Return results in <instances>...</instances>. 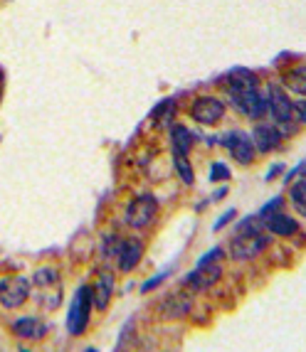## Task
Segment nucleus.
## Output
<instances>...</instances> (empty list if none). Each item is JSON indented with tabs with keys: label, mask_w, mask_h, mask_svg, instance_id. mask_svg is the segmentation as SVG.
Masks as SVG:
<instances>
[{
	"label": "nucleus",
	"mask_w": 306,
	"mask_h": 352,
	"mask_svg": "<svg viewBox=\"0 0 306 352\" xmlns=\"http://www.w3.org/2000/svg\"><path fill=\"white\" fill-rule=\"evenodd\" d=\"M227 91L232 96V104L237 106V111H242L249 118H262L267 113V99L259 94V84L254 79L252 72L240 69L229 76Z\"/></svg>",
	"instance_id": "f257e3e1"
},
{
	"label": "nucleus",
	"mask_w": 306,
	"mask_h": 352,
	"mask_svg": "<svg viewBox=\"0 0 306 352\" xmlns=\"http://www.w3.org/2000/svg\"><path fill=\"white\" fill-rule=\"evenodd\" d=\"M267 247H269V236L262 234L259 219L254 217L252 222L240 224V232L235 234V239L229 241V254H232V258L247 261V258L259 256Z\"/></svg>",
	"instance_id": "f03ea898"
},
{
	"label": "nucleus",
	"mask_w": 306,
	"mask_h": 352,
	"mask_svg": "<svg viewBox=\"0 0 306 352\" xmlns=\"http://www.w3.org/2000/svg\"><path fill=\"white\" fill-rule=\"evenodd\" d=\"M92 286H82L74 294L70 305V313H67V330L70 335H82L89 325V316H92Z\"/></svg>",
	"instance_id": "7ed1b4c3"
},
{
	"label": "nucleus",
	"mask_w": 306,
	"mask_h": 352,
	"mask_svg": "<svg viewBox=\"0 0 306 352\" xmlns=\"http://www.w3.org/2000/svg\"><path fill=\"white\" fill-rule=\"evenodd\" d=\"M159 214V200L153 195H141L131 200V205L126 207V222L131 224L134 229H143L156 219Z\"/></svg>",
	"instance_id": "20e7f679"
},
{
	"label": "nucleus",
	"mask_w": 306,
	"mask_h": 352,
	"mask_svg": "<svg viewBox=\"0 0 306 352\" xmlns=\"http://www.w3.org/2000/svg\"><path fill=\"white\" fill-rule=\"evenodd\" d=\"M30 296V281L23 276H10V278H3L0 281V303L3 308H20V305L28 300Z\"/></svg>",
	"instance_id": "39448f33"
},
{
	"label": "nucleus",
	"mask_w": 306,
	"mask_h": 352,
	"mask_svg": "<svg viewBox=\"0 0 306 352\" xmlns=\"http://www.w3.org/2000/svg\"><path fill=\"white\" fill-rule=\"evenodd\" d=\"M267 111L274 116L279 126H287L292 124V118H294V101H289V96L284 94L282 89L277 84H272L267 89Z\"/></svg>",
	"instance_id": "423d86ee"
},
{
	"label": "nucleus",
	"mask_w": 306,
	"mask_h": 352,
	"mask_svg": "<svg viewBox=\"0 0 306 352\" xmlns=\"http://www.w3.org/2000/svg\"><path fill=\"white\" fill-rule=\"evenodd\" d=\"M220 276H223L220 261H207V264H198L190 271L185 276V286H190L193 291H207L212 283H218Z\"/></svg>",
	"instance_id": "0eeeda50"
},
{
	"label": "nucleus",
	"mask_w": 306,
	"mask_h": 352,
	"mask_svg": "<svg viewBox=\"0 0 306 352\" xmlns=\"http://www.w3.org/2000/svg\"><path fill=\"white\" fill-rule=\"evenodd\" d=\"M190 113H193V118L198 124L212 126L225 116V104L220 99H215V96H203V99H198L193 104Z\"/></svg>",
	"instance_id": "6e6552de"
},
{
	"label": "nucleus",
	"mask_w": 306,
	"mask_h": 352,
	"mask_svg": "<svg viewBox=\"0 0 306 352\" xmlns=\"http://www.w3.org/2000/svg\"><path fill=\"white\" fill-rule=\"evenodd\" d=\"M225 146H227L229 155L240 165H249L254 160V143H252V138H249L247 133H242V131L229 133L227 138H225Z\"/></svg>",
	"instance_id": "1a4fd4ad"
},
{
	"label": "nucleus",
	"mask_w": 306,
	"mask_h": 352,
	"mask_svg": "<svg viewBox=\"0 0 306 352\" xmlns=\"http://www.w3.org/2000/svg\"><path fill=\"white\" fill-rule=\"evenodd\" d=\"M48 328L50 325L35 316H25L12 323V333L18 335V338H23V340H42L45 333H48Z\"/></svg>",
	"instance_id": "9d476101"
},
{
	"label": "nucleus",
	"mask_w": 306,
	"mask_h": 352,
	"mask_svg": "<svg viewBox=\"0 0 306 352\" xmlns=\"http://www.w3.org/2000/svg\"><path fill=\"white\" fill-rule=\"evenodd\" d=\"M112 294H114L112 271H101L99 276H96L94 286H92V303H94V308L104 311L106 305H109V300H112Z\"/></svg>",
	"instance_id": "9b49d317"
},
{
	"label": "nucleus",
	"mask_w": 306,
	"mask_h": 352,
	"mask_svg": "<svg viewBox=\"0 0 306 352\" xmlns=\"http://www.w3.org/2000/svg\"><path fill=\"white\" fill-rule=\"evenodd\" d=\"M252 143L257 151L262 153H269L282 143V131L277 126H267V124H259L252 133Z\"/></svg>",
	"instance_id": "f8f14e48"
},
{
	"label": "nucleus",
	"mask_w": 306,
	"mask_h": 352,
	"mask_svg": "<svg viewBox=\"0 0 306 352\" xmlns=\"http://www.w3.org/2000/svg\"><path fill=\"white\" fill-rule=\"evenodd\" d=\"M141 254H143V247L139 244L136 239H126L119 244V252H116V258H119V269L121 271H134L141 261Z\"/></svg>",
	"instance_id": "ddd939ff"
},
{
	"label": "nucleus",
	"mask_w": 306,
	"mask_h": 352,
	"mask_svg": "<svg viewBox=\"0 0 306 352\" xmlns=\"http://www.w3.org/2000/svg\"><path fill=\"white\" fill-rule=\"evenodd\" d=\"M265 224L272 234H277V236H292L299 232V224H296L292 217H287V214H272Z\"/></svg>",
	"instance_id": "4468645a"
},
{
	"label": "nucleus",
	"mask_w": 306,
	"mask_h": 352,
	"mask_svg": "<svg viewBox=\"0 0 306 352\" xmlns=\"http://www.w3.org/2000/svg\"><path fill=\"white\" fill-rule=\"evenodd\" d=\"M190 311V298L185 294H171L163 303L165 318H183Z\"/></svg>",
	"instance_id": "2eb2a0df"
},
{
	"label": "nucleus",
	"mask_w": 306,
	"mask_h": 352,
	"mask_svg": "<svg viewBox=\"0 0 306 352\" xmlns=\"http://www.w3.org/2000/svg\"><path fill=\"white\" fill-rule=\"evenodd\" d=\"M173 155H188L190 146H193V135L185 126H173Z\"/></svg>",
	"instance_id": "dca6fc26"
},
{
	"label": "nucleus",
	"mask_w": 306,
	"mask_h": 352,
	"mask_svg": "<svg viewBox=\"0 0 306 352\" xmlns=\"http://www.w3.org/2000/svg\"><path fill=\"white\" fill-rule=\"evenodd\" d=\"M282 79L294 94L306 96V67H294V69H289Z\"/></svg>",
	"instance_id": "f3484780"
},
{
	"label": "nucleus",
	"mask_w": 306,
	"mask_h": 352,
	"mask_svg": "<svg viewBox=\"0 0 306 352\" xmlns=\"http://www.w3.org/2000/svg\"><path fill=\"white\" fill-rule=\"evenodd\" d=\"M32 283H35L40 291H50V288H62V283H59V274L54 269H40L35 271V276H32Z\"/></svg>",
	"instance_id": "a211bd4d"
},
{
	"label": "nucleus",
	"mask_w": 306,
	"mask_h": 352,
	"mask_svg": "<svg viewBox=\"0 0 306 352\" xmlns=\"http://www.w3.org/2000/svg\"><path fill=\"white\" fill-rule=\"evenodd\" d=\"M289 197H292V205L296 207L301 217H306V180H296L289 190Z\"/></svg>",
	"instance_id": "6ab92c4d"
},
{
	"label": "nucleus",
	"mask_w": 306,
	"mask_h": 352,
	"mask_svg": "<svg viewBox=\"0 0 306 352\" xmlns=\"http://www.w3.org/2000/svg\"><path fill=\"white\" fill-rule=\"evenodd\" d=\"M176 158V170H178V175L183 177V182L185 185H193V168H190V163H188V155H173Z\"/></svg>",
	"instance_id": "aec40b11"
},
{
	"label": "nucleus",
	"mask_w": 306,
	"mask_h": 352,
	"mask_svg": "<svg viewBox=\"0 0 306 352\" xmlns=\"http://www.w3.org/2000/svg\"><path fill=\"white\" fill-rule=\"evenodd\" d=\"M279 207H282V197H274V200H272L269 205L262 207V212L257 214V219H259V222H267V219H269L272 214H277Z\"/></svg>",
	"instance_id": "412c9836"
},
{
	"label": "nucleus",
	"mask_w": 306,
	"mask_h": 352,
	"mask_svg": "<svg viewBox=\"0 0 306 352\" xmlns=\"http://www.w3.org/2000/svg\"><path fill=\"white\" fill-rule=\"evenodd\" d=\"M229 177V168L227 165H223V163H215L210 168V180L212 182H225Z\"/></svg>",
	"instance_id": "4be33fe9"
},
{
	"label": "nucleus",
	"mask_w": 306,
	"mask_h": 352,
	"mask_svg": "<svg viewBox=\"0 0 306 352\" xmlns=\"http://www.w3.org/2000/svg\"><path fill=\"white\" fill-rule=\"evenodd\" d=\"M163 281H165V274H159V276H156V278H151V281H148V283H143L141 291H143V294H148V291H153V288L161 286V283H163Z\"/></svg>",
	"instance_id": "5701e85b"
},
{
	"label": "nucleus",
	"mask_w": 306,
	"mask_h": 352,
	"mask_svg": "<svg viewBox=\"0 0 306 352\" xmlns=\"http://www.w3.org/2000/svg\"><path fill=\"white\" fill-rule=\"evenodd\" d=\"M294 116L299 118L301 124H306V101H296V104H294Z\"/></svg>",
	"instance_id": "b1692460"
},
{
	"label": "nucleus",
	"mask_w": 306,
	"mask_h": 352,
	"mask_svg": "<svg viewBox=\"0 0 306 352\" xmlns=\"http://www.w3.org/2000/svg\"><path fill=\"white\" fill-rule=\"evenodd\" d=\"M232 217H235V210H227L223 214V219H220V222H215V227H212V229H215V232H218V229H223L227 222H232Z\"/></svg>",
	"instance_id": "393cba45"
},
{
	"label": "nucleus",
	"mask_w": 306,
	"mask_h": 352,
	"mask_svg": "<svg viewBox=\"0 0 306 352\" xmlns=\"http://www.w3.org/2000/svg\"><path fill=\"white\" fill-rule=\"evenodd\" d=\"M84 352H96V347H87V350H84Z\"/></svg>",
	"instance_id": "a878e982"
},
{
	"label": "nucleus",
	"mask_w": 306,
	"mask_h": 352,
	"mask_svg": "<svg viewBox=\"0 0 306 352\" xmlns=\"http://www.w3.org/2000/svg\"><path fill=\"white\" fill-rule=\"evenodd\" d=\"M23 352H28V350H23Z\"/></svg>",
	"instance_id": "bb28decb"
}]
</instances>
